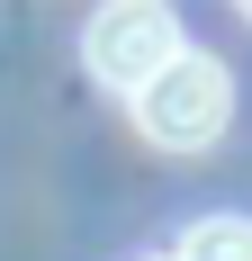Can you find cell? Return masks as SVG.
Masks as SVG:
<instances>
[{"label":"cell","instance_id":"obj_1","mask_svg":"<svg viewBox=\"0 0 252 261\" xmlns=\"http://www.w3.org/2000/svg\"><path fill=\"white\" fill-rule=\"evenodd\" d=\"M126 108H135L144 144H162V153H207V144L225 135V117H234V81H225L216 54H189V45H180L144 90H126Z\"/></svg>","mask_w":252,"mask_h":261},{"label":"cell","instance_id":"obj_2","mask_svg":"<svg viewBox=\"0 0 252 261\" xmlns=\"http://www.w3.org/2000/svg\"><path fill=\"white\" fill-rule=\"evenodd\" d=\"M180 54V18L171 0H99L90 9V27H81V63L99 72V90H144L162 63Z\"/></svg>","mask_w":252,"mask_h":261},{"label":"cell","instance_id":"obj_3","mask_svg":"<svg viewBox=\"0 0 252 261\" xmlns=\"http://www.w3.org/2000/svg\"><path fill=\"white\" fill-rule=\"evenodd\" d=\"M171 261H252V216H198Z\"/></svg>","mask_w":252,"mask_h":261},{"label":"cell","instance_id":"obj_4","mask_svg":"<svg viewBox=\"0 0 252 261\" xmlns=\"http://www.w3.org/2000/svg\"><path fill=\"white\" fill-rule=\"evenodd\" d=\"M234 9H243V18H252V0H234Z\"/></svg>","mask_w":252,"mask_h":261}]
</instances>
